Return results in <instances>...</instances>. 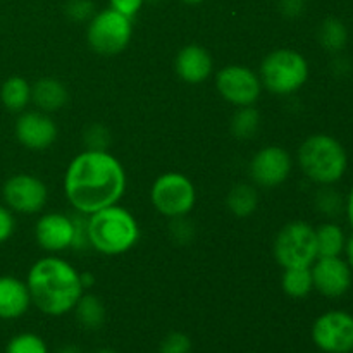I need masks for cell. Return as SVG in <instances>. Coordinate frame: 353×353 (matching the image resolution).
<instances>
[{"mask_svg": "<svg viewBox=\"0 0 353 353\" xmlns=\"http://www.w3.org/2000/svg\"><path fill=\"white\" fill-rule=\"evenodd\" d=\"M126 171L107 150H83L69 162L64 174V193L76 212L90 216L116 205L126 192Z\"/></svg>", "mask_w": 353, "mask_h": 353, "instance_id": "obj_1", "label": "cell"}, {"mask_svg": "<svg viewBox=\"0 0 353 353\" xmlns=\"http://www.w3.org/2000/svg\"><path fill=\"white\" fill-rule=\"evenodd\" d=\"M26 285L31 303L52 317H61L74 310L85 292L78 269L55 255L40 259L31 265Z\"/></svg>", "mask_w": 353, "mask_h": 353, "instance_id": "obj_2", "label": "cell"}, {"mask_svg": "<svg viewBox=\"0 0 353 353\" xmlns=\"http://www.w3.org/2000/svg\"><path fill=\"white\" fill-rule=\"evenodd\" d=\"M90 247L103 255L130 252L140 240V226L124 207L110 205L88 216Z\"/></svg>", "mask_w": 353, "mask_h": 353, "instance_id": "obj_3", "label": "cell"}, {"mask_svg": "<svg viewBox=\"0 0 353 353\" xmlns=\"http://www.w3.org/2000/svg\"><path fill=\"white\" fill-rule=\"evenodd\" d=\"M299 165L303 174L319 186L336 185L348 169V154L341 141L326 133L310 134L299 148Z\"/></svg>", "mask_w": 353, "mask_h": 353, "instance_id": "obj_4", "label": "cell"}, {"mask_svg": "<svg viewBox=\"0 0 353 353\" xmlns=\"http://www.w3.org/2000/svg\"><path fill=\"white\" fill-rule=\"evenodd\" d=\"M309 62L295 48H276L269 52L259 68L262 88L276 97L296 93L309 81Z\"/></svg>", "mask_w": 353, "mask_h": 353, "instance_id": "obj_5", "label": "cell"}, {"mask_svg": "<svg viewBox=\"0 0 353 353\" xmlns=\"http://www.w3.org/2000/svg\"><path fill=\"white\" fill-rule=\"evenodd\" d=\"M133 37V19L112 7L93 14L86 28V41L95 54L112 57L130 45Z\"/></svg>", "mask_w": 353, "mask_h": 353, "instance_id": "obj_6", "label": "cell"}, {"mask_svg": "<svg viewBox=\"0 0 353 353\" xmlns=\"http://www.w3.org/2000/svg\"><path fill=\"white\" fill-rule=\"evenodd\" d=\"M272 255L283 269L310 268L317 259L316 228L305 221H292L278 231Z\"/></svg>", "mask_w": 353, "mask_h": 353, "instance_id": "obj_7", "label": "cell"}, {"mask_svg": "<svg viewBox=\"0 0 353 353\" xmlns=\"http://www.w3.org/2000/svg\"><path fill=\"white\" fill-rule=\"evenodd\" d=\"M150 200L161 216L174 219L192 212L196 203V190L183 172H164L152 185Z\"/></svg>", "mask_w": 353, "mask_h": 353, "instance_id": "obj_8", "label": "cell"}, {"mask_svg": "<svg viewBox=\"0 0 353 353\" xmlns=\"http://www.w3.org/2000/svg\"><path fill=\"white\" fill-rule=\"evenodd\" d=\"M216 88L234 107L255 105L262 93V83L254 69L241 64L224 65L216 76Z\"/></svg>", "mask_w": 353, "mask_h": 353, "instance_id": "obj_9", "label": "cell"}, {"mask_svg": "<svg viewBox=\"0 0 353 353\" xmlns=\"http://www.w3.org/2000/svg\"><path fill=\"white\" fill-rule=\"evenodd\" d=\"M312 340L326 353L353 352V316L345 310H330L316 319Z\"/></svg>", "mask_w": 353, "mask_h": 353, "instance_id": "obj_10", "label": "cell"}, {"mask_svg": "<svg viewBox=\"0 0 353 353\" xmlns=\"http://www.w3.org/2000/svg\"><path fill=\"white\" fill-rule=\"evenodd\" d=\"M6 207L19 214H37L48 200V190L40 178L33 174L10 176L2 188Z\"/></svg>", "mask_w": 353, "mask_h": 353, "instance_id": "obj_11", "label": "cell"}, {"mask_svg": "<svg viewBox=\"0 0 353 353\" xmlns=\"http://www.w3.org/2000/svg\"><path fill=\"white\" fill-rule=\"evenodd\" d=\"M293 161L292 155L279 145H268L252 157L248 172L255 186L276 188L290 178Z\"/></svg>", "mask_w": 353, "mask_h": 353, "instance_id": "obj_12", "label": "cell"}, {"mask_svg": "<svg viewBox=\"0 0 353 353\" xmlns=\"http://www.w3.org/2000/svg\"><path fill=\"white\" fill-rule=\"evenodd\" d=\"M314 290L326 299H340L352 288L353 272L345 259L317 257L310 265Z\"/></svg>", "mask_w": 353, "mask_h": 353, "instance_id": "obj_13", "label": "cell"}, {"mask_svg": "<svg viewBox=\"0 0 353 353\" xmlns=\"http://www.w3.org/2000/svg\"><path fill=\"white\" fill-rule=\"evenodd\" d=\"M16 138L24 148L34 152L47 150L57 140V124L47 112L23 110L16 121Z\"/></svg>", "mask_w": 353, "mask_h": 353, "instance_id": "obj_14", "label": "cell"}, {"mask_svg": "<svg viewBox=\"0 0 353 353\" xmlns=\"http://www.w3.org/2000/svg\"><path fill=\"white\" fill-rule=\"evenodd\" d=\"M74 226L72 217L62 212L43 214L34 226V238L40 248L57 254L72 247Z\"/></svg>", "mask_w": 353, "mask_h": 353, "instance_id": "obj_15", "label": "cell"}, {"mask_svg": "<svg viewBox=\"0 0 353 353\" xmlns=\"http://www.w3.org/2000/svg\"><path fill=\"white\" fill-rule=\"evenodd\" d=\"M214 69V61L209 50L202 45H185L176 54L174 71L181 81L188 85H200L210 78Z\"/></svg>", "mask_w": 353, "mask_h": 353, "instance_id": "obj_16", "label": "cell"}, {"mask_svg": "<svg viewBox=\"0 0 353 353\" xmlns=\"http://www.w3.org/2000/svg\"><path fill=\"white\" fill-rule=\"evenodd\" d=\"M31 305L28 285L14 276H0V319L10 321L24 316Z\"/></svg>", "mask_w": 353, "mask_h": 353, "instance_id": "obj_17", "label": "cell"}, {"mask_svg": "<svg viewBox=\"0 0 353 353\" xmlns=\"http://www.w3.org/2000/svg\"><path fill=\"white\" fill-rule=\"evenodd\" d=\"M69 93L64 83L55 78H40L31 85V102L41 112H57L68 103Z\"/></svg>", "mask_w": 353, "mask_h": 353, "instance_id": "obj_18", "label": "cell"}, {"mask_svg": "<svg viewBox=\"0 0 353 353\" xmlns=\"http://www.w3.org/2000/svg\"><path fill=\"white\" fill-rule=\"evenodd\" d=\"M226 207L234 217L247 219L254 216L255 210L259 209V192L255 185L248 183H238L228 192Z\"/></svg>", "mask_w": 353, "mask_h": 353, "instance_id": "obj_19", "label": "cell"}, {"mask_svg": "<svg viewBox=\"0 0 353 353\" xmlns=\"http://www.w3.org/2000/svg\"><path fill=\"white\" fill-rule=\"evenodd\" d=\"M0 100L10 112H23L31 102V85L23 76H10L0 88Z\"/></svg>", "mask_w": 353, "mask_h": 353, "instance_id": "obj_20", "label": "cell"}, {"mask_svg": "<svg viewBox=\"0 0 353 353\" xmlns=\"http://www.w3.org/2000/svg\"><path fill=\"white\" fill-rule=\"evenodd\" d=\"M347 236L336 223H324L316 228L317 257H340L345 250Z\"/></svg>", "mask_w": 353, "mask_h": 353, "instance_id": "obj_21", "label": "cell"}, {"mask_svg": "<svg viewBox=\"0 0 353 353\" xmlns=\"http://www.w3.org/2000/svg\"><path fill=\"white\" fill-rule=\"evenodd\" d=\"M74 314L78 323L90 331L100 330L107 319V309L103 302L97 295H90V293L88 295L83 293L81 299L76 303Z\"/></svg>", "mask_w": 353, "mask_h": 353, "instance_id": "obj_22", "label": "cell"}, {"mask_svg": "<svg viewBox=\"0 0 353 353\" xmlns=\"http://www.w3.org/2000/svg\"><path fill=\"white\" fill-rule=\"evenodd\" d=\"M319 45L330 54H338L348 43V28L338 17H326L317 30Z\"/></svg>", "mask_w": 353, "mask_h": 353, "instance_id": "obj_23", "label": "cell"}, {"mask_svg": "<svg viewBox=\"0 0 353 353\" xmlns=\"http://www.w3.org/2000/svg\"><path fill=\"white\" fill-rule=\"evenodd\" d=\"M281 288L292 299H305L314 290L312 271H310V268L283 269Z\"/></svg>", "mask_w": 353, "mask_h": 353, "instance_id": "obj_24", "label": "cell"}, {"mask_svg": "<svg viewBox=\"0 0 353 353\" xmlns=\"http://www.w3.org/2000/svg\"><path fill=\"white\" fill-rule=\"evenodd\" d=\"M261 128V112L254 105L238 107L230 123L231 134L238 140H250Z\"/></svg>", "mask_w": 353, "mask_h": 353, "instance_id": "obj_25", "label": "cell"}, {"mask_svg": "<svg viewBox=\"0 0 353 353\" xmlns=\"http://www.w3.org/2000/svg\"><path fill=\"white\" fill-rule=\"evenodd\" d=\"M314 202H316L317 210L330 219H334L341 212H345V199L333 188V185L321 186Z\"/></svg>", "mask_w": 353, "mask_h": 353, "instance_id": "obj_26", "label": "cell"}, {"mask_svg": "<svg viewBox=\"0 0 353 353\" xmlns=\"http://www.w3.org/2000/svg\"><path fill=\"white\" fill-rule=\"evenodd\" d=\"M6 353H48V347L38 334L21 333L7 343Z\"/></svg>", "mask_w": 353, "mask_h": 353, "instance_id": "obj_27", "label": "cell"}, {"mask_svg": "<svg viewBox=\"0 0 353 353\" xmlns=\"http://www.w3.org/2000/svg\"><path fill=\"white\" fill-rule=\"evenodd\" d=\"M83 141L86 150H107L110 143V133L102 124H92L85 130Z\"/></svg>", "mask_w": 353, "mask_h": 353, "instance_id": "obj_28", "label": "cell"}, {"mask_svg": "<svg viewBox=\"0 0 353 353\" xmlns=\"http://www.w3.org/2000/svg\"><path fill=\"white\" fill-rule=\"evenodd\" d=\"M65 16L74 23L90 21L95 14V3L93 0H68L65 2Z\"/></svg>", "mask_w": 353, "mask_h": 353, "instance_id": "obj_29", "label": "cell"}, {"mask_svg": "<svg viewBox=\"0 0 353 353\" xmlns=\"http://www.w3.org/2000/svg\"><path fill=\"white\" fill-rule=\"evenodd\" d=\"M72 226H74V236H72V247L74 250H86L90 248L88 238V216L81 212L72 214Z\"/></svg>", "mask_w": 353, "mask_h": 353, "instance_id": "obj_30", "label": "cell"}, {"mask_svg": "<svg viewBox=\"0 0 353 353\" xmlns=\"http://www.w3.org/2000/svg\"><path fill=\"white\" fill-rule=\"evenodd\" d=\"M192 352V340L185 333L172 331L161 341V353H190Z\"/></svg>", "mask_w": 353, "mask_h": 353, "instance_id": "obj_31", "label": "cell"}, {"mask_svg": "<svg viewBox=\"0 0 353 353\" xmlns=\"http://www.w3.org/2000/svg\"><path fill=\"white\" fill-rule=\"evenodd\" d=\"M171 228H169V231H171V238L174 243H179V245H186L190 240L193 238V233H195V230H193V224L190 223L188 219H186V216L183 217H174V219H171Z\"/></svg>", "mask_w": 353, "mask_h": 353, "instance_id": "obj_32", "label": "cell"}, {"mask_svg": "<svg viewBox=\"0 0 353 353\" xmlns=\"http://www.w3.org/2000/svg\"><path fill=\"white\" fill-rule=\"evenodd\" d=\"M16 228V221H14L12 210L9 207L0 205V243L9 240Z\"/></svg>", "mask_w": 353, "mask_h": 353, "instance_id": "obj_33", "label": "cell"}, {"mask_svg": "<svg viewBox=\"0 0 353 353\" xmlns=\"http://www.w3.org/2000/svg\"><path fill=\"white\" fill-rule=\"evenodd\" d=\"M143 2L145 0H109L110 7H112L114 10L131 17V19L140 12V9L143 7Z\"/></svg>", "mask_w": 353, "mask_h": 353, "instance_id": "obj_34", "label": "cell"}, {"mask_svg": "<svg viewBox=\"0 0 353 353\" xmlns=\"http://www.w3.org/2000/svg\"><path fill=\"white\" fill-rule=\"evenodd\" d=\"M307 0H279V10L285 17L295 19V17L302 16L305 10Z\"/></svg>", "mask_w": 353, "mask_h": 353, "instance_id": "obj_35", "label": "cell"}, {"mask_svg": "<svg viewBox=\"0 0 353 353\" xmlns=\"http://www.w3.org/2000/svg\"><path fill=\"white\" fill-rule=\"evenodd\" d=\"M345 214H347L348 223L353 228V186L350 188V192H348V196L345 199Z\"/></svg>", "mask_w": 353, "mask_h": 353, "instance_id": "obj_36", "label": "cell"}, {"mask_svg": "<svg viewBox=\"0 0 353 353\" xmlns=\"http://www.w3.org/2000/svg\"><path fill=\"white\" fill-rule=\"evenodd\" d=\"M345 255H347V259L345 261L348 262V265L353 269V234L350 238H347V243H345Z\"/></svg>", "mask_w": 353, "mask_h": 353, "instance_id": "obj_37", "label": "cell"}, {"mask_svg": "<svg viewBox=\"0 0 353 353\" xmlns=\"http://www.w3.org/2000/svg\"><path fill=\"white\" fill-rule=\"evenodd\" d=\"M79 279H81L83 288H90V286H93V283H95V276H93L92 272H79Z\"/></svg>", "mask_w": 353, "mask_h": 353, "instance_id": "obj_38", "label": "cell"}, {"mask_svg": "<svg viewBox=\"0 0 353 353\" xmlns=\"http://www.w3.org/2000/svg\"><path fill=\"white\" fill-rule=\"evenodd\" d=\"M55 353H81V350L76 345H64V347L59 348Z\"/></svg>", "mask_w": 353, "mask_h": 353, "instance_id": "obj_39", "label": "cell"}, {"mask_svg": "<svg viewBox=\"0 0 353 353\" xmlns=\"http://www.w3.org/2000/svg\"><path fill=\"white\" fill-rule=\"evenodd\" d=\"M181 2H185V3H190V6H199V3L205 2V0H181Z\"/></svg>", "mask_w": 353, "mask_h": 353, "instance_id": "obj_40", "label": "cell"}, {"mask_svg": "<svg viewBox=\"0 0 353 353\" xmlns=\"http://www.w3.org/2000/svg\"><path fill=\"white\" fill-rule=\"evenodd\" d=\"M95 353H117V352L116 350H109V348H102V350H99Z\"/></svg>", "mask_w": 353, "mask_h": 353, "instance_id": "obj_41", "label": "cell"}]
</instances>
